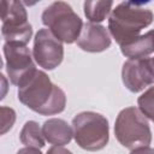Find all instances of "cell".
Returning <instances> with one entry per match:
<instances>
[{
    "mask_svg": "<svg viewBox=\"0 0 154 154\" xmlns=\"http://www.w3.org/2000/svg\"><path fill=\"white\" fill-rule=\"evenodd\" d=\"M18 100L41 116L61 113L66 106L64 90L52 83L48 75L41 70H36L18 87Z\"/></svg>",
    "mask_w": 154,
    "mask_h": 154,
    "instance_id": "1",
    "label": "cell"
},
{
    "mask_svg": "<svg viewBox=\"0 0 154 154\" xmlns=\"http://www.w3.org/2000/svg\"><path fill=\"white\" fill-rule=\"evenodd\" d=\"M153 19V12L142 2L123 1L112 10L108 30L116 42L122 46L137 37L144 28L152 24Z\"/></svg>",
    "mask_w": 154,
    "mask_h": 154,
    "instance_id": "2",
    "label": "cell"
},
{
    "mask_svg": "<svg viewBox=\"0 0 154 154\" xmlns=\"http://www.w3.org/2000/svg\"><path fill=\"white\" fill-rule=\"evenodd\" d=\"M72 128L75 141L82 149L96 152L108 143V120L100 113L85 111L76 114L72 119Z\"/></svg>",
    "mask_w": 154,
    "mask_h": 154,
    "instance_id": "3",
    "label": "cell"
},
{
    "mask_svg": "<svg viewBox=\"0 0 154 154\" xmlns=\"http://www.w3.org/2000/svg\"><path fill=\"white\" fill-rule=\"evenodd\" d=\"M114 135L123 147L131 150L148 147L152 142L148 120L136 107H126L118 113L114 123Z\"/></svg>",
    "mask_w": 154,
    "mask_h": 154,
    "instance_id": "4",
    "label": "cell"
},
{
    "mask_svg": "<svg viewBox=\"0 0 154 154\" xmlns=\"http://www.w3.org/2000/svg\"><path fill=\"white\" fill-rule=\"evenodd\" d=\"M41 19L48 30L65 43L77 41L84 25L81 17L64 1H55L47 6L42 12Z\"/></svg>",
    "mask_w": 154,
    "mask_h": 154,
    "instance_id": "5",
    "label": "cell"
},
{
    "mask_svg": "<svg viewBox=\"0 0 154 154\" xmlns=\"http://www.w3.org/2000/svg\"><path fill=\"white\" fill-rule=\"evenodd\" d=\"M4 55L6 72L13 85L19 87L37 70L26 45L5 42Z\"/></svg>",
    "mask_w": 154,
    "mask_h": 154,
    "instance_id": "6",
    "label": "cell"
},
{
    "mask_svg": "<svg viewBox=\"0 0 154 154\" xmlns=\"http://www.w3.org/2000/svg\"><path fill=\"white\" fill-rule=\"evenodd\" d=\"M32 57L45 70H54L64 59V47L48 29H40L34 38Z\"/></svg>",
    "mask_w": 154,
    "mask_h": 154,
    "instance_id": "7",
    "label": "cell"
},
{
    "mask_svg": "<svg viewBox=\"0 0 154 154\" xmlns=\"http://www.w3.org/2000/svg\"><path fill=\"white\" fill-rule=\"evenodd\" d=\"M122 79L132 93H138L154 84V57L126 60L123 64Z\"/></svg>",
    "mask_w": 154,
    "mask_h": 154,
    "instance_id": "8",
    "label": "cell"
},
{
    "mask_svg": "<svg viewBox=\"0 0 154 154\" xmlns=\"http://www.w3.org/2000/svg\"><path fill=\"white\" fill-rule=\"evenodd\" d=\"M111 36L105 26L89 22L83 25L77 46L84 52L99 53L106 51L111 46Z\"/></svg>",
    "mask_w": 154,
    "mask_h": 154,
    "instance_id": "9",
    "label": "cell"
},
{
    "mask_svg": "<svg viewBox=\"0 0 154 154\" xmlns=\"http://www.w3.org/2000/svg\"><path fill=\"white\" fill-rule=\"evenodd\" d=\"M42 134L48 143L54 146H64L71 142L73 130L64 119L51 118L43 123Z\"/></svg>",
    "mask_w": 154,
    "mask_h": 154,
    "instance_id": "10",
    "label": "cell"
},
{
    "mask_svg": "<svg viewBox=\"0 0 154 154\" xmlns=\"http://www.w3.org/2000/svg\"><path fill=\"white\" fill-rule=\"evenodd\" d=\"M122 54L129 59L147 58L154 52V30L138 35L131 41L120 46Z\"/></svg>",
    "mask_w": 154,
    "mask_h": 154,
    "instance_id": "11",
    "label": "cell"
},
{
    "mask_svg": "<svg viewBox=\"0 0 154 154\" xmlns=\"http://www.w3.org/2000/svg\"><path fill=\"white\" fill-rule=\"evenodd\" d=\"M1 20L2 26L14 28L28 24V13L20 1H1Z\"/></svg>",
    "mask_w": 154,
    "mask_h": 154,
    "instance_id": "12",
    "label": "cell"
},
{
    "mask_svg": "<svg viewBox=\"0 0 154 154\" xmlns=\"http://www.w3.org/2000/svg\"><path fill=\"white\" fill-rule=\"evenodd\" d=\"M19 140L25 147H34L41 149L45 147V137L42 129L35 120H28L19 134Z\"/></svg>",
    "mask_w": 154,
    "mask_h": 154,
    "instance_id": "13",
    "label": "cell"
},
{
    "mask_svg": "<svg viewBox=\"0 0 154 154\" xmlns=\"http://www.w3.org/2000/svg\"><path fill=\"white\" fill-rule=\"evenodd\" d=\"M113 6V1L111 0H103V1H84L83 10L87 19H89L90 23H100L106 19L108 13L111 12Z\"/></svg>",
    "mask_w": 154,
    "mask_h": 154,
    "instance_id": "14",
    "label": "cell"
},
{
    "mask_svg": "<svg viewBox=\"0 0 154 154\" xmlns=\"http://www.w3.org/2000/svg\"><path fill=\"white\" fill-rule=\"evenodd\" d=\"M137 105L141 113L154 122V87L148 88L141 96H138Z\"/></svg>",
    "mask_w": 154,
    "mask_h": 154,
    "instance_id": "15",
    "label": "cell"
},
{
    "mask_svg": "<svg viewBox=\"0 0 154 154\" xmlns=\"http://www.w3.org/2000/svg\"><path fill=\"white\" fill-rule=\"evenodd\" d=\"M1 134H6L13 125L16 120V112L6 106H1Z\"/></svg>",
    "mask_w": 154,
    "mask_h": 154,
    "instance_id": "16",
    "label": "cell"
},
{
    "mask_svg": "<svg viewBox=\"0 0 154 154\" xmlns=\"http://www.w3.org/2000/svg\"><path fill=\"white\" fill-rule=\"evenodd\" d=\"M47 154H72L69 149L64 148L63 146H53L47 150Z\"/></svg>",
    "mask_w": 154,
    "mask_h": 154,
    "instance_id": "17",
    "label": "cell"
},
{
    "mask_svg": "<svg viewBox=\"0 0 154 154\" xmlns=\"http://www.w3.org/2000/svg\"><path fill=\"white\" fill-rule=\"evenodd\" d=\"M130 154H154V148L148 147H140L136 149H132L130 152Z\"/></svg>",
    "mask_w": 154,
    "mask_h": 154,
    "instance_id": "18",
    "label": "cell"
},
{
    "mask_svg": "<svg viewBox=\"0 0 154 154\" xmlns=\"http://www.w3.org/2000/svg\"><path fill=\"white\" fill-rule=\"evenodd\" d=\"M17 154H42L41 150L38 148H34V147H24V148H20Z\"/></svg>",
    "mask_w": 154,
    "mask_h": 154,
    "instance_id": "19",
    "label": "cell"
}]
</instances>
